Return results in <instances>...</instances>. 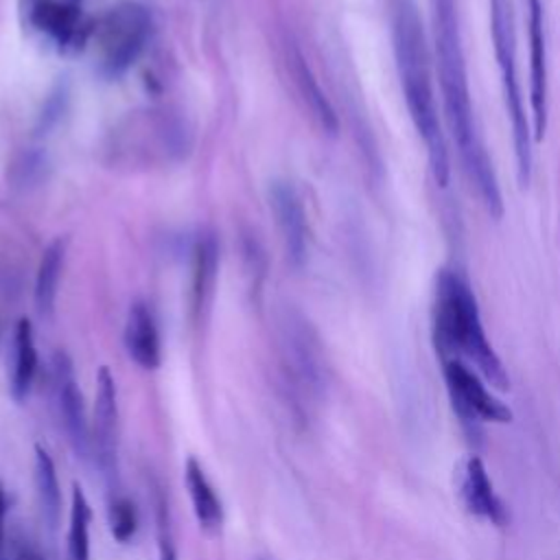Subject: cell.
<instances>
[{"label":"cell","mask_w":560,"mask_h":560,"mask_svg":"<svg viewBox=\"0 0 560 560\" xmlns=\"http://www.w3.org/2000/svg\"><path fill=\"white\" fill-rule=\"evenodd\" d=\"M192 144L188 122L166 109L147 107L125 116L107 136L109 164L127 168H151L179 162Z\"/></svg>","instance_id":"cell-4"},{"label":"cell","mask_w":560,"mask_h":560,"mask_svg":"<svg viewBox=\"0 0 560 560\" xmlns=\"http://www.w3.org/2000/svg\"><path fill=\"white\" fill-rule=\"evenodd\" d=\"M269 203L276 217V225L282 238L284 254L293 267H302L308 249V223L300 192L287 179L271 184Z\"/></svg>","instance_id":"cell-12"},{"label":"cell","mask_w":560,"mask_h":560,"mask_svg":"<svg viewBox=\"0 0 560 560\" xmlns=\"http://www.w3.org/2000/svg\"><path fill=\"white\" fill-rule=\"evenodd\" d=\"M389 28L396 70L409 118L424 142L429 171L435 184L444 188L451 179V158L438 116L431 52L416 0H389Z\"/></svg>","instance_id":"cell-2"},{"label":"cell","mask_w":560,"mask_h":560,"mask_svg":"<svg viewBox=\"0 0 560 560\" xmlns=\"http://www.w3.org/2000/svg\"><path fill=\"white\" fill-rule=\"evenodd\" d=\"M4 514H7V497H4V490L0 483V549L4 542Z\"/></svg>","instance_id":"cell-25"},{"label":"cell","mask_w":560,"mask_h":560,"mask_svg":"<svg viewBox=\"0 0 560 560\" xmlns=\"http://www.w3.org/2000/svg\"><path fill=\"white\" fill-rule=\"evenodd\" d=\"M92 459L105 483H118V392L107 365L96 372V394L92 411Z\"/></svg>","instance_id":"cell-9"},{"label":"cell","mask_w":560,"mask_h":560,"mask_svg":"<svg viewBox=\"0 0 560 560\" xmlns=\"http://www.w3.org/2000/svg\"><path fill=\"white\" fill-rule=\"evenodd\" d=\"M153 505H155V525H158V558L160 560H177L171 514H168V505H166V499L160 488H155V492H153Z\"/></svg>","instance_id":"cell-24"},{"label":"cell","mask_w":560,"mask_h":560,"mask_svg":"<svg viewBox=\"0 0 560 560\" xmlns=\"http://www.w3.org/2000/svg\"><path fill=\"white\" fill-rule=\"evenodd\" d=\"M24 2H26L28 7H33V4H35V2H39V0H24Z\"/></svg>","instance_id":"cell-26"},{"label":"cell","mask_w":560,"mask_h":560,"mask_svg":"<svg viewBox=\"0 0 560 560\" xmlns=\"http://www.w3.org/2000/svg\"><path fill=\"white\" fill-rule=\"evenodd\" d=\"M433 343L440 359L468 363L490 387L510 389V376L494 352L468 280L455 269H440L433 298Z\"/></svg>","instance_id":"cell-3"},{"label":"cell","mask_w":560,"mask_h":560,"mask_svg":"<svg viewBox=\"0 0 560 560\" xmlns=\"http://www.w3.org/2000/svg\"><path fill=\"white\" fill-rule=\"evenodd\" d=\"M151 13L133 0L109 7L92 28L96 66L105 79L122 77L144 50L151 37Z\"/></svg>","instance_id":"cell-6"},{"label":"cell","mask_w":560,"mask_h":560,"mask_svg":"<svg viewBox=\"0 0 560 560\" xmlns=\"http://www.w3.org/2000/svg\"><path fill=\"white\" fill-rule=\"evenodd\" d=\"M429 4L433 33V63L442 90L446 127L455 142L466 177L475 186L486 212L499 221L503 217V197L492 160L483 147L472 114L455 0H429Z\"/></svg>","instance_id":"cell-1"},{"label":"cell","mask_w":560,"mask_h":560,"mask_svg":"<svg viewBox=\"0 0 560 560\" xmlns=\"http://www.w3.org/2000/svg\"><path fill=\"white\" fill-rule=\"evenodd\" d=\"M442 374L451 409L470 440H479L483 435V422L505 424L514 420L512 409L488 389V383L468 363L459 359H444Z\"/></svg>","instance_id":"cell-7"},{"label":"cell","mask_w":560,"mask_h":560,"mask_svg":"<svg viewBox=\"0 0 560 560\" xmlns=\"http://www.w3.org/2000/svg\"><path fill=\"white\" fill-rule=\"evenodd\" d=\"M52 392L59 411V420L68 435V442L77 457L83 462L92 459V429L88 422L83 394L74 381L72 363L66 352L52 357Z\"/></svg>","instance_id":"cell-10"},{"label":"cell","mask_w":560,"mask_h":560,"mask_svg":"<svg viewBox=\"0 0 560 560\" xmlns=\"http://www.w3.org/2000/svg\"><path fill=\"white\" fill-rule=\"evenodd\" d=\"M92 508L79 483H72L68 516V560H90Z\"/></svg>","instance_id":"cell-21"},{"label":"cell","mask_w":560,"mask_h":560,"mask_svg":"<svg viewBox=\"0 0 560 560\" xmlns=\"http://www.w3.org/2000/svg\"><path fill=\"white\" fill-rule=\"evenodd\" d=\"M28 20L61 50H77L92 35L79 0H39L28 7Z\"/></svg>","instance_id":"cell-13"},{"label":"cell","mask_w":560,"mask_h":560,"mask_svg":"<svg viewBox=\"0 0 560 560\" xmlns=\"http://www.w3.org/2000/svg\"><path fill=\"white\" fill-rule=\"evenodd\" d=\"M217 241L212 234H199L192 245V280H190V311L199 319L210 304L217 278Z\"/></svg>","instance_id":"cell-17"},{"label":"cell","mask_w":560,"mask_h":560,"mask_svg":"<svg viewBox=\"0 0 560 560\" xmlns=\"http://www.w3.org/2000/svg\"><path fill=\"white\" fill-rule=\"evenodd\" d=\"M287 66H289V72H291L293 83L298 88V94L302 96L304 105L308 107V112L315 118V122L319 125V129L328 136H335L337 129H339L337 114H335L328 96L319 88V83H317L311 66L306 63L304 55L293 44L287 48Z\"/></svg>","instance_id":"cell-15"},{"label":"cell","mask_w":560,"mask_h":560,"mask_svg":"<svg viewBox=\"0 0 560 560\" xmlns=\"http://www.w3.org/2000/svg\"><path fill=\"white\" fill-rule=\"evenodd\" d=\"M35 490L42 518L50 532L57 529L61 518V486L52 457L42 444H35Z\"/></svg>","instance_id":"cell-19"},{"label":"cell","mask_w":560,"mask_h":560,"mask_svg":"<svg viewBox=\"0 0 560 560\" xmlns=\"http://www.w3.org/2000/svg\"><path fill=\"white\" fill-rule=\"evenodd\" d=\"M37 374V348L33 337V326L26 317L15 324L13 335V365L9 378V392L15 402H24L31 394Z\"/></svg>","instance_id":"cell-18"},{"label":"cell","mask_w":560,"mask_h":560,"mask_svg":"<svg viewBox=\"0 0 560 560\" xmlns=\"http://www.w3.org/2000/svg\"><path fill=\"white\" fill-rule=\"evenodd\" d=\"M453 488L459 505L477 518L497 527L508 523V508L494 490V483L479 455L468 453L453 466Z\"/></svg>","instance_id":"cell-11"},{"label":"cell","mask_w":560,"mask_h":560,"mask_svg":"<svg viewBox=\"0 0 560 560\" xmlns=\"http://www.w3.org/2000/svg\"><path fill=\"white\" fill-rule=\"evenodd\" d=\"M107 523H109V532L116 542H120V545L129 542L138 532V512H136L133 501L122 494L112 497L109 508H107Z\"/></svg>","instance_id":"cell-23"},{"label":"cell","mask_w":560,"mask_h":560,"mask_svg":"<svg viewBox=\"0 0 560 560\" xmlns=\"http://www.w3.org/2000/svg\"><path fill=\"white\" fill-rule=\"evenodd\" d=\"M125 348L136 365L155 370L162 361V346L155 317L144 302H133L125 322Z\"/></svg>","instance_id":"cell-14"},{"label":"cell","mask_w":560,"mask_h":560,"mask_svg":"<svg viewBox=\"0 0 560 560\" xmlns=\"http://www.w3.org/2000/svg\"><path fill=\"white\" fill-rule=\"evenodd\" d=\"M184 483L199 527L206 534H217L223 525V505L214 486L206 477L203 466L195 457H188L184 464Z\"/></svg>","instance_id":"cell-16"},{"label":"cell","mask_w":560,"mask_h":560,"mask_svg":"<svg viewBox=\"0 0 560 560\" xmlns=\"http://www.w3.org/2000/svg\"><path fill=\"white\" fill-rule=\"evenodd\" d=\"M278 339L284 365L291 376L308 392L322 389L326 378V363L319 337L311 322L293 306H284L278 313Z\"/></svg>","instance_id":"cell-8"},{"label":"cell","mask_w":560,"mask_h":560,"mask_svg":"<svg viewBox=\"0 0 560 560\" xmlns=\"http://www.w3.org/2000/svg\"><path fill=\"white\" fill-rule=\"evenodd\" d=\"M63 258H66V241H52L39 258L37 265V276H35V308L42 317H50L57 300V289H59V278L63 269Z\"/></svg>","instance_id":"cell-20"},{"label":"cell","mask_w":560,"mask_h":560,"mask_svg":"<svg viewBox=\"0 0 560 560\" xmlns=\"http://www.w3.org/2000/svg\"><path fill=\"white\" fill-rule=\"evenodd\" d=\"M46 171H48L46 155L35 149H24L22 153H18L13 158V162L9 166V177H11L13 186L33 188V186L42 184V179L46 177Z\"/></svg>","instance_id":"cell-22"},{"label":"cell","mask_w":560,"mask_h":560,"mask_svg":"<svg viewBox=\"0 0 560 560\" xmlns=\"http://www.w3.org/2000/svg\"><path fill=\"white\" fill-rule=\"evenodd\" d=\"M490 2V35L492 50L501 77L503 103L512 127L516 179L521 188L529 186L532 179V120L525 114L521 81L516 72V31L512 0H488Z\"/></svg>","instance_id":"cell-5"}]
</instances>
